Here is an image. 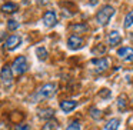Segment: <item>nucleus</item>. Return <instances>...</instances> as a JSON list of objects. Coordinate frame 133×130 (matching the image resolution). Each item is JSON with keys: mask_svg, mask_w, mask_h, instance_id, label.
<instances>
[{"mask_svg": "<svg viewBox=\"0 0 133 130\" xmlns=\"http://www.w3.org/2000/svg\"><path fill=\"white\" fill-rule=\"evenodd\" d=\"M116 104H117V109L120 110H126L127 109V97L126 94H120L117 97V101H116Z\"/></svg>", "mask_w": 133, "mask_h": 130, "instance_id": "obj_16", "label": "nucleus"}, {"mask_svg": "<svg viewBox=\"0 0 133 130\" xmlns=\"http://www.w3.org/2000/svg\"><path fill=\"white\" fill-rule=\"evenodd\" d=\"M73 29H75L76 33H87L89 26L86 23H77V24H73Z\"/></svg>", "mask_w": 133, "mask_h": 130, "instance_id": "obj_20", "label": "nucleus"}, {"mask_svg": "<svg viewBox=\"0 0 133 130\" xmlns=\"http://www.w3.org/2000/svg\"><path fill=\"white\" fill-rule=\"evenodd\" d=\"M107 42H109L110 47H116L117 44L122 43V36L117 30H112V32L107 35Z\"/></svg>", "mask_w": 133, "mask_h": 130, "instance_id": "obj_10", "label": "nucleus"}, {"mask_svg": "<svg viewBox=\"0 0 133 130\" xmlns=\"http://www.w3.org/2000/svg\"><path fill=\"white\" fill-rule=\"evenodd\" d=\"M99 3V0H89V6H96Z\"/></svg>", "mask_w": 133, "mask_h": 130, "instance_id": "obj_27", "label": "nucleus"}, {"mask_svg": "<svg viewBox=\"0 0 133 130\" xmlns=\"http://www.w3.org/2000/svg\"><path fill=\"white\" fill-rule=\"evenodd\" d=\"M130 121H133V117H132V119H130Z\"/></svg>", "mask_w": 133, "mask_h": 130, "instance_id": "obj_28", "label": "nucleus"}, {"mask_svg": "<svg viewBox=\"0 0 133 130\" xmlns=\"http://www.w3.org/2000/svg\"><path fill=\"white\" fill-rule=\"evenodd\" d=\"M99 96H100L102 99H109L110 96H112V92H110L109 89H102L100 92H99Z\"/></svg>", "mask_w": 133, "mask_h": 130, "instance_id": "obj_24", "label": "nucleus"}, {"mask_svg": "<svg viewBox=\"0 0 133 130\" xmlns=\"http://www.w3.org/2000/svg\"><path fill=\"white\" fill-rule=\"evenodd\" d=\"M117 56L124 61H133V49L132 47H120V49H117Z\"/></svg>", "mask_w": 133, "mask_h": 130, "instance_id": "obj_9", "label": "nucleus"}, {"mask_svg": "<svg viewBox=\"0 0 133 130\" xmlns=\"http://www.w3.org/2000/svg\"><path fill=\"white\" fill-rule=\"evenodd\" d=\"M56 89H57V84L56 83H44L42 87H39L35 93L29 97V100L32 103H39L42 100H46V99H50L53 94L56 93Z\"/></svg>", "mask_w": 133, "mask_h": 130, "instance_id": "obj_1", "label": "nucleus"}, {"mask_svg": "<svg viewBox=\"0 0 133 130\" xmlns=\"http://www.w3.org/2000/svg\"><path fill=\"white\" fill-rule=\"evenodd\" d=\"M12 69H13V73L17 76H22L29 70V63H27V59L24 56H17V57L13 60L12 63Z\"/></svg>", "mask_w": 133, "mask_h": 130, "instance_id": "obj_3", "label": "nucleus"}, {"mask_svg": "<svg viewBox=\"0 0 133 130\" xmlns=\"http://www.w3.org/2000/svg\"><path fill=\"white\" fill-rule=\"evenodd\" d=\"M13 130H30V126L26 124V123H17Z\"/></svg>", "mask_w": 133, "mask_h": 130, "instance_id": "obj_25", "label": "nucleus"}, {"mask_svg": "<svg viewBox=\"0 0 133 130\" xmlns=\"http://www.w3.org/2000/svg\"><path fill=\"white\" fill-rule=\"evenodd\" d=\"M123 26H124V29H129V27H132V26H133V10L127 12V15L124 16Z\"/></svg>", "mask_w": 133, "mask_h": 130, "instance_id": "obj_18", "label": "nucleus"}, {"mask_svg": "<svg viewBox=\"0 0 133 130\" xmlns=\"http://www.w3.org/2000/svg\"><path fill=\"white\" fill-rule=\"evenodd\" d=\"M59 107L62 109V112L70 113L77 107V101L76 100H69V99H67V100H62L60 103H59Z\"/></svg>", "mask_w": 133, "mask_h": 130, "instance_id": "obj_11", "label": "nucleus"}, {"mask_svg": "<svg viewBox=\"0 0 133 130\" xmlns=\"http://www.w3.org/2000/svg\"><path fill=\"white\" fill-rule=\"evenodd\" d=\"M113 15H115V7L110 6V4H104V6H102V9L96 13V23L102 27L107 26L110 19L113 17Z\"/></svg>", "mask_w": 133, "mask_h": 130, "instance_id": "obj_2", "label": "nucleus"}, {"mask_svg": "<svg viewBox=\"0 0 133 130\" xmlns=\"http://www.w3.org/2000/svg\"><path fill=\"white\" fill-rule=\"evenodd\" d=\"M2 84L4 90L12 89L13 86V69L9 64H4L2 67Z\"/></svg>", "mask_w": 133, "mask_h": 130, "instance_id": "obj_4", "label": "nucleus"}, {"mask_svg": "<svg viewBox=\"0 0 133 130\" xmlns=\"http://www.w3.org/2000/svg\"><path fill=\"white\" fill-rule=\"evenodd\" d=\"M92 53H93V54H97V53H99V56L104 54V53H106V46H103V44H97V46L92 50Z\"/></svg>", "mask_w": 133, "mask_h": 130, "instance_id": "obj_23", "label": "nucleus"}, {"mask_svg": "<svg viewBox=\"0 0 133 130\" xmlns=\"http://www.w3.org/2000/svg\"><path fill=\"white\" fill-rule=\"evenodd\" d=\"M90 63L95 66V72L96 73H103L109 69V59L107 57H96L92 59Z\"/></svg>", "mask_w": 133, "mask_h": 130, "instance_id": "obj_7", "label": "nucleus"}, {"mask_svg": "<svg viewBox=\"0 0 133 130\" xmlns=\"http://www.w3.org/2000/svg\"><path fill=\"white\" fill-rule=\"evenodd\" d=\"M17 9H19V6L16 3H13V2H7V3H4L2 6V10L4 13H15V12H17Z\"/></svg>", "mask_w": 133, "mask_h": 130, "instance_id": "obj_14", "label": "nucleus"}, {"mask_svg": "<svg viewBox=\"0 0 133 130\" xmlns=\"http://www.w3.org/2000/svg\"><path fill=\"white\" fill-rule=\"evenodd\" d=\"M59 127V123L56 120H47L46 123L43 124L42 130H56Z\"/></svg>", "mask_w": 133, "mask_h": 130, "instance_id": "obj_19", "label": "nucleus"}, {"mask_svg": "<svg viewBox=\"0 0 133 130\" xmlns=\"http://www.w3.org/2000/svg\"><path fill=\"white\" fill-rule=\"evenodd\" d=\"M67 47L70 50H80L82 47L84 46V40L83 37H80L79 35H72L67 37Z\"/></svg>", "mask_w": 133, "mask_h": 130, "instance_id": "obj_6", "label": "nucleus"}, {"mask_svg": "<svg viewBox=\"0 0 133 130\" xmlns=\"http://www.w3.org/2000/svg\"><path fill=\"white\" fill-rule=\"evenodd\" d=\"M36 56H37L39 60L44 61L47 59V56H49V53H47L46 47H37V49H36Z\"/></svg>", "mask_w": 133, "mask_h": 130, "instance_id": "obj_17", "label": "nucleus"}, {"mask_svg": "<svg viewBox=\"0 0 133 130\" xmlns=\"http://www.w3.org/2000/svg\"><path fill=\"white\" fill-rule=\"evenodd\" d=\"M43 23L46 27H53L57 24V15L55 10H46L43 15Z\"/></svg>", "mask_w": 133, "mask_h": 130, "instance_id": "obj_8", "label": "nucleus"}, {"mask_svg": "<svg viewBox=\"0 0 133 130\" xmlns=\"http://www.w3.org/2000/svg\"><path fill=\"white\" fill-rule=\"evenodd\" d=\"M20 44H22V37H20L19 35H10L9 37H7L6 40L3 42V47H4L6 50H9V52L17 49Z\"/></svg>", "mask_w": 133, "mask_h": 130, "instance_id": "obj_5", "label": "nucleus"}, {"mask_svg": "<svg viewBox=\"0 0 133 130\" xmlns=\"http://www.w3.org/2000/svg\"><path fill=\"white\" fill-rule=\"evenodd\" d=\"M66 130H82V126H80V123H79L77 120H73V121H70V123L67 124Z\"/></svg>", "mask_w": 133, "mask_h": 130, "instance_id": "obj_22", "label": "nucleus"}, {"mask_svg": "<svg viewBox=\"0 0 133 130\" xmlns=\"http://www.w3.org/2000/svg\"><path fill=\"white\" fill-rule=\"evenodd\" d=\"M49 2H50V0H37V3H39V4H42V6H44V4H47Z\"/></svg>", "mask_w": 133, "mask_h": 130, "instance_id": "obj_26", "label": "nucleus"}, {"mask_svg": "<svg viewBox=\"0 0 133 130\" xmlns=\"http://www.w3.org/2000/svg\"><path fill=\"white\" fill-rule=\"evenodd\" d=\"M119 126H120V119L115 117V119H110V120L107 121L106 126H104V129L106 130H117Z\"/></svg>", "mask_w": 133, "mask_h": 130, "instance_id": "obj_13", "label": "nucleus"}, {"mask_svg": "<svg viewBox=\"0 0 133 130\" xmlns=\"http://www.w3.org/2000/svg\"><path fill=\"white\" fill-rule=\"evenodd\" d=\"M55 109H52V107H44V109H40L37 112V116L40 119H44V120H52L53 117H55Z\"/></svg>", "mask_w": 133, "mask_h": 130, "instance_id": "obj_12", "label": "nucleus"}, {"mask_svg": "<svg viewBox=\"0 0 133 130\" xmlns=\"http://www.w3.org/2000/svg\"><path fill=\"white\" fill-rule=\"evenodd\" d=\"M89 116L93 119V120H100L102 119V110L96 106H92L89 109Z\"/></svg>", "mask_w": 133, "mask_h": 130, "instance_id": "obj_15", "label": "nucleus"}, {"mask_svg": "<svg viewBox=\"0 0 133 130\" xmlns=\"http://www.w3.org/2000/svg\"><path fill=\"white\" fill-rule=\"evenodd\" d=\"M19 29V22L15 20V19H10V20H7V30H10V32H15V30Z\"/></svg>", "mask_w": 133, "mask_h": 130, "instance_id": "obj_21", "label": "nucleus"}]
</instances>
